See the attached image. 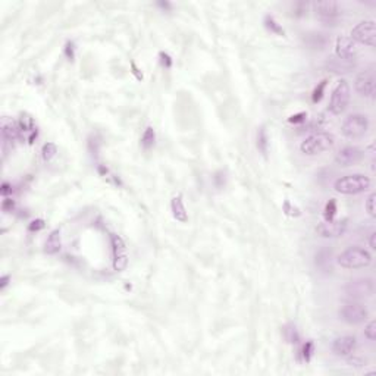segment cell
Here are the masks:
<instances>
[{"instance_id": "24", "label": "cell", "mask_w": 376, "mask_h": 376, "mask_svg": "<svg viewBox=\"0 0 376 376\" xmlns=\"http://www.w3.org/2000/svg\"><path fill=\"white\" fill-rule=\"evenodd\" d=\"M257 147L263 154L267 152V137H266L265 128H260L257 132Z\"/></svg>"}, {"instance_id": "8", "label": "cell", "mask_w": 376, "mask_h": 376, "mask_svg": "<svg viewBox=\"0 0 376 376\" xmlns=\"http://www.w3.org/2000/svg\"><path fill=\"white\" fill-rule=\"evenodd\" d=\"M351 40L357 43H362L366 46H373L375 44V21H362L356 27L351 29Z\"/></svg>"}, {"instance_id": "16", "label": "cell", "mask_w": 376, "mask_h": 376, "mask_svg": "<svg viewBox=\"0 0 376 376\" xmlns=\"http://www.w3.org/2000/svg\"><path fill=\"white\" fill-rule=\"evenodd\" d=\"M315 265L316 267L321 270V272H331L334 269L332 265V251L329 250L328 247H322L318 250L316 256H315Z\"/></svg>"}, {"instance_id": "29", "label": "cell", "mask_w": 376, "mask_h": 376, "mask_svg": "<svg viewBox=\"0 0 376 376\" xmlns=\"http://www.w3.org/2000/svg\"><path fill=\"white\" fill-rule=\"evenodd\" d=\"M325 87H326V81L323 80L316 88H315V91H313V101L316 103V101H319L323 96V90H325Z\"/></svg>"}, {"instance_id": "20", "label": "cell", "mask_w": 376, "mask_h": 376, "mask_svg": "<svg viewBox=\"0 0 376 376\" xmlns=\"http://www.w3.org/2000/svg\"><path fill=\"white\" fill-rule=\"evenodd\" d=\"M304 43L310 49H323L328 44V37L322 32H309L304 34Z\"/></svg>"}, {"instance_id": "2", "label": "cell", "mask_w": 376, "mask_h": 376, "mask_svg": "<svg viewBox=\"0 0 376 376\" xmlns=\"http://www.w3.org/2000/svg\"><path fill=\"white\" fill-rule=\"evenodd\" d=\"M372 254L362 247H350L338 256V265L344 269H360L370 265Z\"/></svg>"}, {"instance_id": "33", "label": "cell", "mask_w": 376, "mask_h": 376, "mask_svg": "<svg viewBox=\"0 0 376 376\" xmlns=\"http://www.w3.org/2000/svg\"><path fill=\"white\" fill-rule=\"evenodd\" d=\"M160 63L165 66V68H170V65H172V60H170V57L166 55V53H160Z\"/></svg>"}, {"instance_id": "36", "label": "cell", "mask_w": 376, "mask_h": 376, "mask_svg": "<svg viewBox=\"0 0 376 376\" xmlns=\"http://www.w3.org/2000/svg\"><path fill=\"white\" fill-rule=\"evenodd\" d=\"M9 279H11V277H9V275H5V277H2V281H0V290H5V288H6V285L9 284Z\"/></svg>"}, {"instance_id": "25", "label": "cell", "mask_w": 376, "mask_h": 376, "mask_svg": "<svg viewBox=\"0 0 376 376\" xmlns=\"http://www.w3.org/2000/svg\"><path fill=\"white\" fill-rule=\"evenodd\" d=\"M335 213H336V203L335 200H329L325 206V221L335 219Z\"/></svg>"}, {"instance_id": "10", "label": "cell", "mask_w": 376, "mask_h": 376, "mask_svg": "<svg viewBox=\"0 0 376 376\" xmlns=\"http://www.w3.org/2000/svg\"><path fill=\"white\" fill-rule=\"evenodd\" d=\"M375 71L367 70L360 72L356 78V91L363 97H373L375 94Z\"/></svg>"}, {"instance_id": "9", "label": "cell", "mask_w": 376, "mask_h": 376, "mask_svg": "<svg viewBox=\"0 0 376 376\" xmlns=\"http://www.w3.org/2000/svg\"><path fill=\"white\" fill-rule=\"evenodd\" d=\"M316 16L322 24L334 27L339 18V8L336 2H318L315 3Z\"/></svg>"}, {"instance_id": "35", "label": "cell", "mask_w": 376, "mask_h": 376, "mask_svg": "<svg viewBox=\"0 0 376 376\" xmlns=\"http://www.w3.org/2000/svg\"><path fill=\"white\" fill-rule=\"evenodd\" d=\"M2 208H3V210H5V212H8L9 209L12 210V209H14V201L8 198V200H5V201H3Z\"/></svg>"}, {"instance_id": "19", "label": "cell", "mask_w": 376, "mask_h": 376, "mask_svg": "<svg viewBox=\"0 0 376 376\" xmlns=\"http://www.w3.org/2000/svg\"><path fill=\"white\" fill-rule=\"evenodd\" d=\"M60 247H62V240H60V232L59 229H55L50 232V235L46 240V244H44V251L47 254H56L60 251Z\"/></svg>"}, {"instance_id": "32", "label": "cell", "mask_w": 376, "mask_h": 376, "mask_svg": "<svg viewBox=\"0 0 376 376\" xmlns=\"http://www.w3.org/2000/svg\"><path fill=\"white\" fill-rule=\"evenodd\" d=\"M306 118H307L306 113H297V115H293V116L290 118V122H294V124H297V122H304Z\"/></svg>"}, {"instance_id": "4", "label": "cell", "mask_w": 376, "mask_h": 376, "mask_svg": "<svg viewBox=\"0 0 376 376\" xmlns=\"http://www.w3.org/2000/svg\"><path fill=\"white\" fill-rule=\"evenodd\" d=\"M335 139L332 134L329 132H316V134H312L310 137H307L300 149L304 154L309 156H315V154H319L322 152H326L329 150L332 146H334Z\"/></svg>"}, {"instance_id": "7", "label": "cell", "mask_w": 376, "mask_h": 376, "mask_svg": "<svg viewBox=\"0 0 376 376\" xmlns=\"http://www.w3.org/2000/svg\"><path fill=\"white\" fill-rule=\"evenodd\" d=\"M350 101V85L346 80H341L336 84L329 101V111L334 115H341L347 109Z\"/></svg>"}, {"instance_id": "12", "label": "cell", "mask_w": 376, "mask_h": 376, "mask_svg": "<svg viewBox=\"0 0 376 376\" xmlns=\"http://www.w3.org/2000/svg\"><path fill=\"white\" fill-rule=\"evenodd\" d=\"M347 229V222L346 221H338V219H331V221H323L318 225L316 231L321 237L325 238H335L341 237Z\"/></svg>"}, {"instance_id": "34", "label": "cell", "mask_w": 376, "mask_h": 376, "mask_svg": "<svg viewBox=\"0 0 376 376\" xmlns=\"http://www.w3.org/2000/svg\"><path fill=\"white\" fill-rule=\"evenodd\" d=\"M312 350H313V344H312V343H307L306 346H304V349H303V356H304V359H306V360H310Z\"/></svg>"}, {"instance_id": "27", "label": "cell", "mask_w": 376, "mask_h": 376, "mask_svg": "<svg viewBox=\"0 0 376 376\" xmlns=\"http://www.w3.org/2000/svg\"><path fill=\"white\" fill-rule=\"evenodd\" d=\"M364 336L369 339V341H373L376 336V323L373 321L369 322L367 326L364 328Z\"/></svg>"}, {"instance_id": "26", "label": "cell", "mask_w": 376, "mask_h": 376, "mask_svg": "<svg viewBox=\"0 0 376 376\" xmlns=\"http://www.w3.org/2000/svg\"><path fill=\"white\" fill-rule=\"evenodd\" d=\"M265 25L266 28H269L272 32H275V34H284V29L279 27L278 24L275 22V19L272 18V16H266L265 18Z\"/></svg>"}, {"instance_id": "22", "label": "cell", "mask_w": 376, "mask_h": 376, "mask_svg": "<svg viewBox=\"0 0 376 376\" xmlns=\"http://www.w3.org/2000/svg\"><path fill=\"white\" fill-rule=\"evenodd\" d=\"M284 335H285L288 343H298V339H300V335H298L297 328L294 325H287L284 329Z\"/></svg>"}, {"instance_id": "6", "label": "cell", "mask_w": 376, "mask_h": 376, "mask_svg": "<svg viewBox=\"0 0 376 376\" xmlns=\"http://www.w3.org/2000/svg\"><path fill=\"white\" fill-rule=\"evenodd\" d=\"M338 313H339V318L350 325H359L369 318V310L366 309V306H363L359 301H353V300H350L349 303H346L341 307Z\"/></svg>"}, {"instance_id": "18", "label": "cell", "mask_w": 376, "mask_h": 376, "mask_svg": "<svg viewBox=\"0 0 376 376\" xmlns=\"http://www.w3.org/2000/svg\"><path fill=\"white\" fill-rule=\"evenodd\" d=\"M328 68L332 72H336V74H346V72H350L354 68V63L349 59H339V57L335 56V57H331L328 60Z\"/></svg>"}, {"instance_id": "37", "label": "cell", "mask_w": 376, "mask_h": 376, "mask_svg": "<svg viewBox=\"0 0 376 376\" xmlns=\"http://www.w3.org/2000/svg\"><path fill=\"white\" fill-rule=\"evenodd\" d=\"M375 237H376L375 232H372V234H370V237H369V244H370V249H373V250H375V249H376Z\"/></svg>"}, {"instance_id": "21", "label": "cell", "mask_w": 376, "mask_h": 376, "mask_svg": "<svg viewBox=\"0 0 376 376\" xmlns=\"http://www.w3.org/2000/svg\"><path fill=\"white\" fill-rule=\"evenodd\" d=\"M154 141H156L154 129L152 126H147L146 131H144V134H143V137H141V144H143L144 149H150V147H153Z\"/></svg>"}, {"instance_id": "11", "label": "cell", "mask_w": 376, "mask_h": 376, "mask_svg": "<svg viewBox=\"0 0 376 376\" xmlns=\"http://www.w3.org/2000/svg\"><path fill=\"white\" fill-rule=\"evenodd\" d=\"M112 247H113V269L118 272L125 270L128 266V256H126V247L124 240L119 235H111Z\"/></svg>"}, {"instance_id": "3", "label": "cell", "mask_w": 376, "mask_h": 376, "mask_svg": "<svg viewBox=\"0 0 376 376\" xmlns=\"http://www.w3.org/2000/svg\"><path fill=\"white\" fill-rule=\"evenodd\" d=\"M367 129H369V119L366 115H362V113L350 115L341 124L343 135L350 140L362 139L367 132Z\"/></svg>"}, {"instance_id": "1", "label": "cell", "mask_w": 376, "mask_h": 376, "mask_svg": "<svg viewBox=\"0 0 376 376\" xmlns=\"http://www.w3.org/2000/svg\"><path fill=\"white\" fill-rule=\"evenodd\" d=\"M370 187V180L362 175V174H354V175H346L338 178L334 184V188L336 193L346 195L360 194L363 191L369 190Z\"/></svg>"}, {"instance_id": "17", "label": "cell", "mask_w": 376, "mask_h": 376, "mask_svg": "<svg viewBox=\"0 0 376 376\" xmlns=\"http://www.w3.org/2000/svg\"><path fill=\"white\" fill-rule=\"evenodd\" d=\"M170 210H172L174 218L178 222H187L188 221V215H187V209H185L184 201H182V195H175L172 198V201H170Z\"/></svg>"}, {"instance_id": "15", "label": "cell", "mask_w": 376, "mask_h": 376, "mask_svg": "<svg viewBox=\"0 0 376 376\" xmlns=\"http://www.w3.org/2000/svg\"><path fill=\"white\" fill-rule=\"evenodd\" d=\"M354 52H356V46H354V42L350 37H339L336 40V44H335L336 57L351 60L353 56H354Z\"/></svg>"}, {"instance_id": "5", "label": "cell", "mask_w": 376, "mask_h": 376, "mask_svg": "<svg viewBox=\"0 0 376 376\" xmlns=\"http://www.w3.org/2000/svg\"><path fill=\"white\" fill-rule=\"evenodd\" d=\"M344 293L353 301L370 298L375 293V282L372 278L354 279L346 285Z\"/></svg>"}, {"instance_id": "23", "label": "cell", "mask_w": 376, "mask_h": 376, "mask_svg": "<svg viewBox=\"0 0 376 376\" xmlns=\"http://www.w3.org/2000/svg\"><path fill=\"white\" fill-rule=\"evenodd\" d=\"M42 153L44 160H50L52 157H55V154L57 153V147H56L55 143H46L43 146Z\"/></svg>"}, {"instance_id": "14", "label": "cell", "mask_w": 376, "mask_h": 376, "mask_svg": "<svg viewBox=\"0 0 376 376\" xmlns=\"http://www.w3.org/2000/svg\"><path fill=\"white\" fill-rule=\"evenodd\" d=\"M356 338L351 335H344V336H338L332 344V351L336 356H349L351 354L354 349H356Z\"/></svg>"}, {"instance_id": "30", "label": "cell", "mask_w": 376, "mask_h": 376, "mask_svg": "<svg viewBox=\"0 0 376 376\" xmlns=\"http://www.w3.org/2000/svg\"><path fill=\"white\" fill-rule=\"evenodd\" d=\"M284 212H285L287 215H291V216H294V215H295V216H298V215H300L298 209H297V208H294L290 201H285V203H284Z\"/></svg>"}, {"instance_id": "13", "label": "cell", "mask_w": 376, "mask_h": 376, "mask_svg": "<svg viewBox=\"0 0 376 376\" xmlns=\"http://www.w3.org/2000/svg\"><path fill=\"white\" fill-rule=\"evenodd\" d=\"M363 152L359 149V147H344L341 149L336 156H335V162L341 166H353L356 163H359L363 159Z\"/></svg>"}, {"instance_id": "31", "label": "cell", "mask_w": 376, "mask_h": 376, "mask_svg": "<svg viewBox=\"0 0 376 376\" xmlns=\"http://www.w3.org/2000/svg\"><path fill=\"white\" fill-rule=\"evenodd\" d=\"M29 231H39V229H42L44 228V222H43L42 219H37V221H32V222L29 223Z\"/></svg>"}, {"instance_id": "38", "label": "cell", "mask_w": 376, "mask_h": 376, "mask_svg": "<svg viewBox=\"0 0 376 376\" xmlns=\"http://www.w3.org/2000/svg\"><path fill=\"white\" fill-rule=\"evenodd\" d=\"M9 191H11V190H9V184H6V182H5V184L2 185V194L6 195Z\"/></svg>"}, {"instance_id": "28", "label": "cell", "mask_w": 376, "mask_h": 376, "mask_svg": "<svg viewBox=\"0 0 376 376\" xmlns=\"http://www.w3.org/2000/svg\"><path fill=\"white\" fill-rule=\"evenodd\" d=\"M375 198L376 195L372 193V194L367 197V200H366V210L369 212L370 216H375Z\"/></svg>"}, {"instance_id": "39", "label": "cell", "mask_w": 376, "mask_h": 376, "mask_svg": "<svg viewBox=\"0 0 376 376\" xmlns=\"http://www.w3.org/2000/svg\"><path fill=\"white\" fill-rule=\"evenodd\" d=\"M157 5H159L160 8H163V9H170V5H169V3H166V2H165V3L162 2V3H157Z\"/></svg>"}]
</instances>
